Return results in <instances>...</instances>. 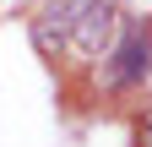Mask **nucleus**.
<instances>
[{"label":"nucleus","instance_id":"1","mask_svg":"<svg viewBox=\"0 0 152 147\" xmlns=\"http://www.w3.org/2000/svg\"><path fill=\"white\" fill-rule=\"evenodd\" d=\"M98 82L109 93H130V87L152 82V22H141V16H125L120 22L114 49L98 60Z\"/></svg>","mask_w":152,"mask_h":147},{"label":"nucleus","instance_id":"2","mask_svg":"<svg viewBox=\"0 0 152 147\" xmlns=\"http://www.w3.org/2000/svg\"><path fill=\"white\" fill-rule=\"evenodd\" d=\"M120 22H125V11L114 6V0H87L82 16L71 22L65 54H76V65H98L103 54L114 49V38H120Z\"/></svg>","mask_w":152,"mask_h":147},{"label":"nucleus","instance_id":"3","mask_svg":"<svg viewBox=\"0 0 152 147\" xmlns=\"http://www.w3.org/2000/svg\"><path fill=\"white\" fill-rule=\"evenodd\" d=\"M87 0H44L33 16V49L44 54V60H60L65 54V38H71V22L82 16Z\"/></svg>","mask_w":152,"mask_h":147},{"label":"nucleus","instance_id":"4","mask_svg":"<svg viewBox=\"0 0 152 147\" xmlns=\"http://www.w3.org/2000/svg\"><path fill=\"white\" fill-rule=\"evenodd\" d=\"M136 147H152V120L141 115V125H136Z\"/></svg>","mask_w":152,"mask_h":147}]
</instances>
